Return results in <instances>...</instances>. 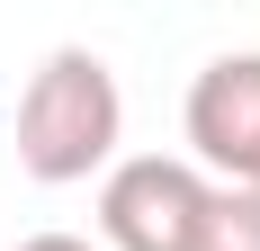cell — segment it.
Here are the masks:
<instances>
[{
    "mask_svg": "<svg viewBox=\"0 0 260 251\" xmlns=\"http://www.w3.org/2000/svg\"><path fill=\"white\" fill-rule=\"evenodd\" d=\"M117 135H126V99L90 45H54L27 72V90H18V171L27 179L72 189V179L117 162Z\"/></svg>",
    "mask_w": 260,
    "mask_h": 251,
    "instance_id": "obj_1",
    "label": "cell"
},
{
    "mask_svg": "<svg viewBox=\"0 0 260 251\" xmlns=\"http://www.w3.org/2000/svg\"><path fill=\"white\" fill-rule=\"evenodd\" d=\"M207 198H215V179L198 162L135 152V162H108V179H99V233H108V251H188Z\"/></svg>",
    "mask_w": 260,
    "mask_h": 251,
    "instance_id": "obj_2",
    "label": "cell"
},
{
    "mask_svg": "<svg viewBox=\"0 0 260 251\" xmlns=\"http://www.w3.org/2000/svg\"><path fill=\"white\" fill-rule=\"evenodd\" d=\"M188 144L215 189H260V54H215L188 81Z\"/></svg>",
    "mask_w": 260,
    "mask_h": 251,
    "instance_id": "obj_3",
    "label": "cell"
},
{
    "mask_svg": "<svg viewBox=\"0 0 260 251\" xmlns=\"http://www.w3.org/2000/svg\"><path fill=\"white\" fill-rule=\"evenodd\" d=\"M188 251H260V189H215Z\"/></svg>",
    "mask_w": 260,
    "mask_h": 251,
    "instance_id": "obj_4",
    "label": "cell"
},
{
    "mask_svg": "<svg viewBox=\"0 0 260 251\" xmlns=\"http://www.w3.org/2000/svg\"><path fill=\"white\" fill-rule=\"evenodd\" d=\"M18 251H99V242H81V233H27Z\"/></svg>",
    "mask_w": 260,
    "mask_h": 251,
    "instance_id": "obj_5",
    "label": "cell"
}]
</instances>
